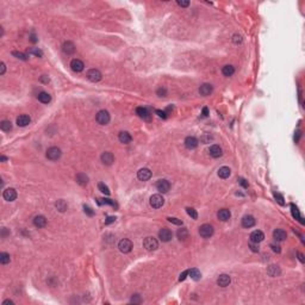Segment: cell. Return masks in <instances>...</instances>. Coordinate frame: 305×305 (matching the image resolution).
Returning <instances> with one entry per match:
<instances>
[{
  "instance_id": "1",
  "label": "cell",
  "mask_w": 305,
  "mask_h": 305,
  "mask_svg": "<svg viewBox=\"0 0 305 305\" xmlns=\"http://www.w3.org/2000/svg\"><path fill=\"white\" fill-rule=\"evenodd\" d=\"M143 247L146 248L147 250L153 252V250H156L159 248V242L156 241V238H154L151 236H148L143 240Z\"/></svg>"
},
{
  "instance_id": "2",
  "label": "cell",
  "mask_w": 305,
  "mask_h": 305,
  "mask_svg": "<svg viewBox=\"0 0 305 305\" xmlns=\"http://www.w3.org/2000/svg\"><path fill=\"white\" fill-rule=\"evenodd\" d=\"M110 119H111L110 113L105 110L99 111L97 113V116H96V121H97L100 125H106V124H109Z\"/></svg>"
},
{
  "instance_id": "3",
  "label": "cell",
  "mask_w": 305,
  "mask_h": 305,
  "mask_svg": "<svg viewBox=\"0 0 305 305\" xmlns=\"http://www.w3.org/2000/svg\"><path fill=\"white\" fill-rule=\"evenodd\" d=\"M213 227L211 224H203L200 228H199V235L204 238H209L213 235Z\"/></svg>"
},
{
  "instance_id": "4",
  "label": "cell",
  "mask_w": 305,
  "mask_h": 305,
  "mask_svg": "<svg viewBox=\"0 0 305 305\" xmlns=\"http://www.w3.org/2000/svg\"><path fill=\"white\" fill-rule=\"evenodd\" d=\"M61 149L57 147H51L47 150V158L51 161H56L61 158Z\"/></svg>"
},
{
  "instance_id": "5",
  "label": "cell",
  "mask_w": 305,
  "mask_h": 305,
  "mask_svg": "<svg viewBox=\"0 0 305 305\" xmlns=\"http://www.w3.org/2000/svg\"><path fill=\"white\" fill-rule=\"evenodd\" d=\"M165 199L161 194H154L150 197V205L154 209H160L163 206Z\"/></svg>"
},
{
  "instance_id": "6",
  "label": "cell",
  "mask_w": 305,
  "mask_h": 305,
  "mask_svg": "<svg viewBox=\"0 0 305 305\" xmlns=\"http://www.w3.org/2000/svg\"><path fill=\"white\" fill-rule=\"evenodd\" d=\"M118 248H119V250L122 253H125V254L130 253L131 249H133V242L130 240H128V238H123L118 243Z\"/></svg>"
},
{
  "instance_id": "7",
  "label": "cell",
  "mask_w": 305,
  "mask_h": 305,
  "mask_svg": "<svg viewBox=\"0 0 305 305\" xmlns=\"http://www.w3.org/2000/svg\"><path fill=\"white\" fill-rule=\"evenodd\" d=\"M101 73H100V71H98V69H89L88 72H87V79L89 80V81H92V82H98V81H100L101 80Z\"/></svg>"
},
{
  "instance_id": "8",
  "label": "cell",
  "mask_w": 305,
  "mask_h": 305,
  "mask_svg": "<svg viewBox=\"0 0 305 305\" xmlns=\"http://www.w3.org/2000/svg\"><path fill=\"white\" fill-rule=\"evenodd\" d=\"M172 236H173V234H172V231L168 229V228H162V229L159 231V238L162 241V242H168V241H171Z\"/></svg>"
},
{
  "instance_id": "9",
  "label": "cell",
  "mask_w": 305,
  "mask_h": 305,
  "mask_svg": "<svg viewBox=\"0 0 305 305\" xmlns=\"http://www.w3.org/2000/svg\"><path fill=\"white\" fill-rule=\"evenodd\" d=\"M156 188H158V191H160V192L166 193V192L169 191L171 183H169L168 180H166V179H161V180H159V181L156 183Z\"/></svg>"
},
{
  "instance_id": "10",
  "label": "cell",
  "mask_w": 305,
  "mask_h": 305,
  "mask_svg": "<svg viewBox=\"0 0 305 305\" xmlns=\"http://www.w3.org/2000/svg\"><path fill=\"white\" fill-rule=\"evenodd\" d=\"M71 68L73 69L74 72L80 73V72L84 71L85 64H84V62L81 61V60H79V59H73V60L71 61Z\"/></svg>"
},
{
  "instance_id": "11",
  "label": "cell",
  "mask_w": 305,
  "mask_h": 305,
  "mask_svg": "<svg viewBox=\"0 0 305 305\" xmlns=\"http://www.w3.org/2000/svg\"><path fill=\"white\" fill-rule=\"evenodd\" d=\"M263 238H265V235L261 230H255L250 234V242L253 243H260L263 241Z\"/></svg>"
},
{
  "instance_id": "12",
  "label": "cell",
  "mask_w": 305,
  "mask_h": 305,
  "mask_svg": "<svg viewBox=\"0 0 305 305\" xmlns=\"http://www.w3.org/2000/svg\"><path fill=\"white\" fill-rule=\"evenodd\" d=\"M2 197H4V199L7 200V202H13V200H16V198H17V192H16L14 188H6V190L4 191V193H2Z\"/></svg>"
},
{
  "instance_id": "13",
  "label": "cell",
  "mask_w": 305,
  "mask_h": 305,
  "mask_svg": "<svg viewBox=\"0 0 305 305\" xmlns=\"http://www.w3.org/2000/svg\"><path fill=\"white\" fill-rule=\"evenodd\" d=\"M209 153H210V156H212V158H215V159H218V158H220V156L223 155L222 148H220V146H217V144H213V146L210 147Z\"/></svg>"
},
{
  "instance_id": "14",
  "label": "cell",
  "mask_w": 305,
  "mask_h": 305,
  "mask_svg": "<svg viewBox=\"0 0 305 305\" xmlns=\"http://www.w3.org/2000/svg\"><path fill=\"white\" fill-rule=\"evenodd\" d=\"M137 178L141 181H147V180H149L151 178V172L148 168H142V169H140L137 172Z\"/></svg>"
},
{
  "instance_id": "15",
  "label": "cell",
  "mask_w": 305,
  "mask_h": 305,
  "mask_svg": "<svg viewBox=\"0 0 305 305\" xmlns=\"http://www.w3.org/2000/svg\"><path fill=\"white\" fill-rule=\"evenodd\" d=\"M286 237H287V234H286L285 230H282V229H275V230L273 231V238H274L275 241H278V242L285 241Z\"/></svg>"
},
{
  "instance_id": "16",
  "label": "cell",
  "mask_w": 305,
  "mask_h": 305,
  "mask_svg": "<svg viewBox=\"0 0 305 305\" xmlns=\"http://www.w3.org/2000/svg\"><path fill=\"white\" fill-rule=\"evenodd\" d=\"M198 143H199L198 140L193 136H188V137L185 138V147L187 149H194V148H197Z\"/></svg>"
},
{
  "instance_id": "17",
  "label": "cell",
  "mask_w": 305,
  "mask_h": 305,
  "mask_svg": "<svg viewBox=\"0 0 305 305\" xmlns=\"http://www.w3.org/2000/svg\"><path fill=\"white\" fill-rule=\"evenodd\" d=\"M255 223H256L255 218L253 216H250V215L244 216L243 218H242V227L243 228H252V227L255 225Z\"/></svg>"
},
{
  "instance_id": "18",
  "label": "cell",
  "mask_w": 305,
  "mask_h": 305,
  "mask_svg": "<svg viewBox=\"0 0 305 305\" xmlns=\"http://www.w3.org/2000/svg\"><path fill=\"white\" fill-rule=\"evenodd\" d=\"M230 281H231V278L228 274H222L217 279V284H218V286H220V287H227L230 284Z\"/></svg>"
},
{
  "instance_id": "19",
  "label": "cell",
  "mask_w": 305,
  "mask_h": 305,
  "mask_svg": "<svg viewBox=\"0 0 305 305\" xmlns=\"http://www.w3.org/2000/svg\"><path fill=\"white\" fill-rule=\"evenodd\" d=\"M212 91H213V87H212V85H210V84H203V85L200 86V88H199V93L202 96H204V97L210 96L212 93Z\"/></svg>"
},
{
  "instance_id": "20",
  "label": "cell",
  "mask_w": 305,
  "mask_h": 305,
  "mask_svg": "<svg viewBox=\"0 0 305 305\" xmlns=\"http://www.w3.org/2000/svg\"><path fill=\"white\" fill-rule=\"evenodd\" d=\"M136 113L138 114V117H141L144 121H150V112L147 110L146 107H137L136 109Z\"/></svg>"
},
{
  "instance_id": "21",
  "label": "cell",
  "mask_w": 305,
  "mask_h": 305,
  "mask_svg": "<svg viewBox=\"0 0 305 305\" xmlns=\"http://www.w3.org/2000/svg\"><path fill=\"white\" fill-rule=\"evenodd\" d=\"M30 122H31V118H30L27 114H20V116L17 118V125H18V126H22V128L29 125Z\"/></svg>"
},
{
  "instance_id": "22",
  "label": "cell",
  "mask_w": 305,
  "mask_h": 305,
  "mask_svg": "<svg viewBox=\"0 0 305 305\" xmlns=\"http://www.w3.org/2000/svg\"><path fill=\"white\" fill-rule=\"evenodd\" d=\"M34 224L37 228H44L47 225V218L42 215H38L34 218Z\"/></svg>"
},
{
  "instance_id": "23",
  "label": "cell",
  "mask_w": 305,
  "mask_h": 305,
  "mask_svg": "<svg viewBox=\"0 0 305 305\" xmlns=\"http://www.w3.org/2000/svg\"><path fill=\"white\" fill-rule=\"evenodd\" d=\"M101 161H103L104 165L110 166V165H112V162L114 161V158H113L112 153H110V151H105V153H103V155H101Z\"/></svg>"
},
{
  "instance_id": "24",
  "label": "cell",
  "mask_w": 305,
  "mask_h": 305,
  "mask_svg": "<svg viewBox=\"0 0 305 305\" xmlns=\"http://www.w3.org/2000/svg\"><path fill=\"white\" fill-rule=\"evenodd\" d=\"M217 217L220 218V220H223V222H225V220H230V217H231V212L228 210V209H222L218 211V213H217Z\"/></svg>"
},
{
  "instance_id": "25",
  "label": "cell",
  "mask_w": 305,
  "mask_h": 305,
  "mask_svg": "<svg viewBox=\"0 0 305 305\" xmlns=\"http://www.w3.org/2000/svg\"><path fill=\"white\" fill-rule=\"evenodd\" d=\"M118 140L122 143H124V144H128V143H130L133 141V137H131V135L129 134L128 131H122V133H119V135H118Z\"/></svg>"
},
{
  "instance_id": "26",
  "label": "cell",
  "mask_w": 305,
  "mask_h": 305,
  "mask_svg": "<svg viewBox=\"0 0 305 305\" xmlns=\"http://www.w3.org/2000/svg\"><path fill=\"white\" fill-rule=\"evenodd\" d=\"M62 49H63V51L67 55H71V54H73L74 51H75V45H74V43H72V42H66L63 44Z\"/></svg>"
},
{
  "instance_id": "27",
  "label": "cell",
  "mask_w": 305,
  "mask_h": 305,
  "mask_svg": "<svg viewBox=\"0 0 305 305\" xmlns=\"http://www.w3.org/2000/svg\"><path fill=\"white\" fill-rule=\"evenodd\" d=\"M230 174H231V171H230V168H229V167H220V169H218V176L222 178V179H227V178H229V176H230Z\"/></svg>"
},
{
  "instance_id": "28",
  "label": "cell",
  "mask_w": 305,
  "mask_h": 305,
  "mask_svg": "<svg viewBox=\"0 0 305 305\" xmlns=\"http://www.w3.org/2000/svg\"><path fill=\"white\" fill-rule=\"evenodd\" d=\"M38 100L41 103H43V104H48V103H50V100H51V97L47 92H41L38 94Z\"/></svg>"
},
{
  "instance_id": "29",
  "label": "cell",
  "mask_w": 305,
  "mask_h": 305,
  "mask_svg": "<svg viewBox=\"0 0 305 305\" xmlns=\"http://www.w3.org/2000/svg\"><path fill=\"white\" fill-rule=\"evenodd\" d=\"M222 73L224 74L225 76H231L232 74L235 73V68L232 67L231 64H227L222 68Z\"/></svg>"
},
{
  "instance_id": "30",
  "label": "cell",
  "mask_w": 305,
  "mask_h": 305,
  "mask_svg": "<svg viewBox=\"0 0 305 305\" xmlns=\"http://www.w3.org/2000/svg\"><path fill=\"white\" fill-rule=\"evenodd\" d=\"M176 235H178V238H179L180 241H185V240L188 237V231H187L186 228H181V229L178 230Z\"/></svg>"
},
{
  "instance_id": "31",
  "label": "cell",
  "mask_w": 305,
  "mask_h": 305,
  "mask_svg": "<svg viewBox=\"0 0 305 305\" xmlns=\"http://www.w3.org/2000/svg\"><path fill=\"white\" fill-rule=\"evenodd\" d=\"M76 181H78V183H80V185L85 186V185H87V183H88V178H87V175H86V174H84V173H80V174H78V175H76Z\"/></svg>"
},
{
  "instance_id": "32",
  "label": "cell",
  "mask_w": 305,
  "mask_h": 305,
  "mask_svg": "<svg viewBox=\"0 0 305 305\" xmlns=\"http://www.w3.org/2000/svg\"><path fill=\"white\" fill-rule=\"evenodd\" d=\"M188 275L193 279V280H199L200 279V277H202V274H200V272L198 271L197 268H192V269H188Z\"/></svg>"
},
{
  "instance_id": "33",
  "label": "cell",
  "mask_w": 305,
  "mask_h": 305,
  "mask_svg": "<svg viewBox=\"0 0 305 305\" xmlns=\"http://www.w3.org/2000/svg\"><path fill=\"white\" fill-rule=\"evenodd\" d=\"M0 128H1V130L2 131H11L12 130V123L10 122V121H2L1 124H0Z\"/></svg>"
},
{
  "instance_id": "34",
  "label": "cell",
  "mask_w": 305,
  "mask_h": 305,
  "mask_svg": "<svg viewBox=\"0 0 305 305\" xmlns=\"http://www.w3.org/2000/svg\"><path fill=\"white\" fill-rule=\"evenodd\" d=\"M267 273L271 277H277L278 274H280V269H279L278 266H269Z\"/></svg>"
},
{
  "instance_id": "35",
  "label": "cell",
  "mask_w": 305,
  "mask_h": 305,
  "mask_svg": "<svg viewBox=\"0 0 305 305\" xmlns=\"http://www.w3.org/2000/svg\"><path fill=\"white\" fill-rule=\"evenodd\" d=\"M55 206L56 209L59 210V211H61V212H64L66 210H67V203L64 202V200H57L56 202V204H55Z\"/></svg>"
},
{
  "instance_id": "36",
  "label": "cell",
  "mask_w": 305,
  "mask_h": 305,
  "mask_svg": "<svg viewBox=\"0 0 305 305\" xmlns=\"http://www.w3.org/2000/svg\"><path fill=\"white\" fill-rule=\"evenodd\" d=\"M10 261H11L10 254H7V253H1V254H0V262H1L2 265H7Z\"/></svg>"
},
{
  "instance_id": "37",
  "label": "cell",
  "mask_w": 305,
  "mask_h": 305,
  "mask_svg": "<svg viewBox=\"0 0 305 305\" xmlns=\"http://www.w3.org/2000/svg\"><path fill=\"white\" fill-rule=\"evenodd\" d=\"M98 204H99V205H101V204H107V205H111V206H113V208H117V204H116L114 202H112L111 199H105V198L98 199Z\"/></svg>"
},
{
  "instance_id": "38",
  "label": "cell",
  "mask_w": 305,
  "mask_h": 305,
  "mask_svg": "<svg viewBox=\"0 0 305 305\" xmlns=\"http://www.w3.org/2000/svg\"><path fill=\"white\" fill-rule=\"evenodd\" d=\"M27 53H29V54H31V55H35V56H37V57H42V56H43V53H42V51H41L38 48L29 49V50H27Z\"/></svg>"
},
{
  "instance_id": "39",
  "label": "cell",
  "mask_w": 305,
  "mask_h": 305,
  "mask_svg": "<svg viewBox=\"0 0 305 305\" xmlns=\"http://www.w3.org/2000/svg\"><path fill=\"white\" fill-rule=\"evenodd\" d=\"M186 212H187V215H188L192 220H197V218H198V213H197V211H195L193 208H187L186 209Z\"/></svg>"
},
{
  "instance_id": "40",
  "label": "cell",
  "mask_w": 305,
  "mask_h": 305,
  "mask_svg": "<svg viewBox=\"0 0 305 305\" xmlns=\"http://www.w3.org/2000/svg\"><path fill=\"white\" fill-rule=\"evenodd\" d=\"M98 188H99V190H100V192H103L104 194H106V195L110 194V190H109V187H107L105 183H100L99 185H98Z\"/></svg>"
},
{
  "instance_id": "41",
  "label": "cell",
  "mask_w": 305,
  "mask_h": 305,
  "mask_svg": "<svg viewBox=\"0 0 305 305\" xmlns=\"http://www.w3.org/2000/svg\"><path fill=\"white\" fill-rule=\"evenodd\" d=\"M291 209H292L291 211H292V216H293V217H294L296 220H302V218H300V213H299V210L296 208V206H294L293 204L291 205Z\"/></svg>"
},
{
  "instance_id": "42",
  "label": "cell",
  "mask_w": 305,
  "mask_h": 305,
  "mask_svg": "<svg viewBox=\"0 0 305 305\" xmlns=\"http://www.w3.org/2000/svg\"><path fill=\"white\" fill-rule=\"evenodd\" d=\"M167 220H168V222H171V223L175 224V225H183V220H179V218H175V217H168Z\"/></svg>"
},
{
  "instance_id": "43",
  "label": "cell",
  "mask_w": 305,
  "mask_h": 305,
  "mask_svg": "<svg viewBox=\"0 0 305 305\" xmlns=\"http://www.w3.org/2000/svg\"><path fill=\"white\" fill-rule=\"evenodd\" d=\"M12 55H13V56H16L17 59H20V60H24V61L26 60V59H27L25 54H23V53H18V51H13Z\"/></svg>"
},
{
  "instance_id": "44",
  "label": "cell",
  "mask_w": 305,
  "mask_h": 305,
  "mask_svg": "<svg viewBox=\"0 0 305 305\" xmlns=\"http://www.w3.org/2000/svg\"><path fill=\"white\" fill-rule=\"evenodd\" d=\"M187 275H188V269L187 271H183V273L180 274V277H179V280L180 281H183L186 278H187Z\"/></svg>"
},
{
  "instance_id": "45",
  "label": "cell",
  "mask_w": 305,
  "mask_h": 305,
  "mask_svg": "<svg viewBox=\"0 0 305 305\" xmlns=\"http://www.w3.org/2000/svg\"><path fill=\"white\" fill-rule=\"evenodd\" d=\"M84 209H85V212L87 213V215H88V216H93V215H94V211H93L92 209L89 208V206H86V205H85V206H84Z\"/></svg>"
},
{
  "instance_id": "46",
  "label": "cell",
  "mask_w": 305,
  "mask_h": 305,
  "mask_svg": "<svg viewBox=\"0 0 305 305\" xmlns=\"http://www.w3.org/2000/svg\"><path fill=\"white\" fill-rule=\"evenodd\" d=\"M176 4H178L179 6H181V7H187V6L190 5V1H183V0L180 1V0H178Z\"/></svg>"
},
{
  "instance_id": "47",
  "label": "cell",
  "mask_w": 305,
  "mask_h": 305,
  "mask_svg": "<svg viewBox=\"0 0 305 305\" xmlns=\"http://www.w3.org/2000/svg\"><path fill=\"white\" fill-rule=\"evenodd\" d=\"M166 93H167V91H166V88H163V87L159 88V91H158V94H159L160 97H166Z\"/></svg>"
},
{
  "instance_id": "48",
  "label": "cell",
  "mask_w": 305,
  "mask_h": 305,
  "mask_svg": "<svg viewBox=\"0 0 305 305\" xmlns=\"http://www.w3.org/2000/svg\"><path fill=\"white\" fill-rule=\"evenodd\" d=\"M156 113L159 114V117H161V118H167V113H166V111L156 110Z\"/></svg>"
},
{
  "instance_id": "49",
  "label": "cell",
  "mask_w": 305,
  "mask_h": 305,
  "mask_svg": "<svg viewBox=\"0 0 305 305\" xmlns=\"http://www.w3.org/2000/svg\"><path fill=\"white\" fill-rule=\"evenodd\" d=\"M271 248L273 249V252H275V253H280L281 249L279 245H277V244H271Z\"/></svg>"
},
{
  "instance_id": "50",
  "label": "cell",
  "mask_w": 305,
  "mask_h": 305,
  "mask_svg": "<svg viewBox=\"0 0 305 305\" xmlns=\"http://www.w3.org/2000/svg\"><path fill=\"white\" fill-rule=\"evenodd\" d=\"M249 247H250V249H252L253 252H259V247H257V243H253V242H252Z\"/></svg>"
},
{
  "instance_id": "51",
  "label": "cell",
  "mask_w": 305,
  "mask_h": 305,
  "mask_svg": "<svg viewBox=\"0 0 305 305\" xmlns=\"http://www.w3.org/2000/svg\"><path fill=\"white\" fill-rule=\"evenodd\" d=\"M234 42H235V43H241V42H242V37L238 36V35H235V36H234Z\"/></svg>"
},
{
  "instance_id": "52",
  "label": "cell",
  "mask_w": 305,
  "mask_h": 305,
  "mask_svg": "<svg viewBox=\"0 0 305 305\" xmlns=\"http://www.w3.org/2000/svg\"><path fill=\"white\" fill-rule=\"evenodd\" d=\"M131 302H133V303H140V296H138V294H135L134 297L131 298Z\"/></svg>"
},
{
  "instance_id": "53",
  "label": "cell",
  "mask_w": 305,
  "mask_h": 305,
  "mask_svg": "<svg viewBox=\"0 0 305 305\" xmlns=\"http://www.w3.org/2000/svg\"><path fill=\"white\" fill-rule=\"evenodd\" d=\"M275 199H278V202H279V204H281V205H284V198H282V195H280V194H275Z\"/></svg>"
},
{
  "instance_id": "54",
  "label": "cell",
  "mask_w": 305,
  "mask_h": 305,
  "mask_svg": "<svg viewBox=\"0 0 305 305\" xmlns=\"http://www.w3.org/2000/svg\"><path fill=\"white\" fill-rule=\"evenodd\" d=\"M114 220H116V218H114V217H111L110 216V217H107V220H105V224H111V223H113Z\"/></svg>"
},
{
  "instance_id": "55",
  "label": "cell",
  "mask_w": 305,
  "mask_h": 305,
  "mask_svg": "<svg viewBox=\"0 0 305 305\" xmlns=\"http://www.w3.org/2000/svg\"><path fill=\"white\" fill-rule=\"evenodd\" d=\"M240 183H241V185H242L243 187H248V183H247V181H245L244 179H242V178L240 179Z\"/></svg>"
},
{
  "instance_id": "56",
  "label": "cell",
  "mask_w": 305,
  "mask_h": 305,
  "mask_svg": "<svg viewBox=\"0 0 305 305\" xmlns=\"http://www.w3.org/2000/svg\"><path fill=\"white\" fill-rule=\"evenodd\" d=\"M208 114H209L208 107H204V109H203V116H204V117H208Z\"/></svg>"
},
{
  "instance_id": "57",
  "label": "cell",
  "mask_w": 305,
  "mask_h": 305,
  "mask_svg": "<svg viewBox=\"0 0 305 305\" xmlns=\"http://www.w3.org/2000/svg\"><path fill=\"white\" fill-rule=\"evenodd\" d=\"M7 304H12L13 305V302L12 300H10V299H6V300H4V302H2V305H7Z\"/></svg>"
},
{
  "instance_id": "58",
  "label": "cell",
  "mask_w": 305,
  "mask_h": 305,
  "mask_svg": "<svg viewBox=\"0 0 305 305\" xmlns=\"http://www.w3.org/2000/svg\"><path fill=\"white\" fill-rule=\"evenodd\" d=\"M298 256H299V260H300L302 262H304V255H303L302 253H298Z\"/></svg>"
},
{
  "instance_id": "59",
  "label": "cell",
  "mask_w": 305,
  "mask_h": 305,
  "mask_svg": "<svg viewBox=\"0 0 305 305\" xmlns=\"http://www.w3.org/2000/svg\"><path fill=\"white\" fill-rule=\"evenodd\" d=\"M5 73V63L4 62H1V74Z\"/></svg>"
},
{
  "instance_id": "60",
  "label": "cell",
  "mask_w": 305,
  "mask_h": 305,
  "mask_svg": "<svg viewBox=\"0 0 305 305\" xmlns=\"http://www.w3.org/2000/svg\"><path fill=\"white\" fill-rule=\"evenodd\" d=\"M41 80H42L43 82H49V79H47V78H45V75H43V76L41 78Z\"/></svg>"
},
{
  "instance_id": "61",
  "label": "cell",
  "mask_w": 305,
  "mask_h": 305,
  "mask_svg": "<svg viewBox=\"0 0 305 305\" xmlns=\"http://www.w3.org/2000/svg\"><path fill=\"white\" fill-rule=\"evenodd\" d=\"M299 137H300V133H299V131H297V137H294V141H296V142H298Z\"/></svg>"
},
{
  "instance_id": "62",
  "label": "cell",
  "mask_w": 305,
  "mask_h": 305,
  "mask_svg": "<svg viewBox=\"0 0 305 305\" xmlns=\"http://www.w3.org/2000/svg\"><path fill=\"white\" fill-rule=\"evenodd\" d=\"M6 160H7V159H6L5 156H1V161H6Z\"/></svg>"
}]
</instances>
